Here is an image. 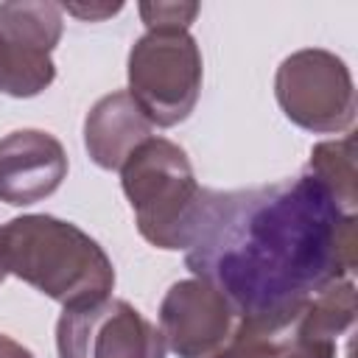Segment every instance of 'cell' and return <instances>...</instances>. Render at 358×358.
Wrapping results in <instances>:
<instances>
[{"mask_svg":"<svg viewBox=\"0 0 358 358\" xmlns=\"http://www.w3.org/2000/svg\"><path fill=\"white\" fill-rule=\"evenodd\" d=\"M185 266L241 324L282 333L319 291L355 271L358 224L308 171L246 190L201 187Z\"/></svg>","mask_w":358,"mask_h":358,"instance_id":"1","label":"cell"},{"mask_svg":"<svg viewBox=\"0 0 358 358\" xmlns=\"http://www.w3.org/2000/svg\"><path fill=\"white\" fill-rule=\"evenodd\" d=\"M6 271L64 308L92 305L115 288L109 255L70 221L56 215H20L0 227Z\"/></svg>","mask_w":358,"mask_h":358,"instance_id":"2","label":"cell"},{"mask_svg":"<svg viewBox=\"0 0 358 358\" xmlns=\"http://www.w3.org/2000/svg\"><path fill=\"white\" fill-rule=\"evenodd\" d=\"M123 193L134 210L140 235L157 249H185L201 199L187 154L165 140L148 137L120 168Z\"/></svg>","mask_w":358,"mask_h":358,"instance_id":"3","label":"cell"},{"mask_svg":"<svg viewBox=\"0 0 358 358\" xmlns=\"http://www.w3.org/2000/svg\"><path fill=\"white\" fill-rule=\"evenodd\" d=\"M151 126L182 123L201 92V50L187 31H145L129 50V90Z\"/></svg>","mask_w":358,"mask_h":358,"instance_id":"4","label":"cell"},{"mask_svg":"<svg viewBox=\"0 0 358 358\" xmlns=\"http://www.w3.org/2000/svg\"><path fill=\"white\" fill-rule=\"evenodd\" d=\"M274 95L285 117L308 131L330 134L355 120V90L347 64L322 48H305L282 59Z\"/></svg>","mask_w":358,"mask_h":358,"instance_id":"5","label":"cell"},{"mask_svg":"<svg viewBox=\"0 0 358 358\" xmlns=\"http://www.w3.org/2000/svg\"><path fill=\"white\" fill-rule=\"evenodd\" d=\"M59 358H165L168 347L154 322L126 299L64 308L56 322Z\"/></svg>","mask_w":358,"mask_h":358,"instance_id":"6","label":"cell"},{"mask_svg":"<svg viewBox=\"0 0 358 358\" xmlns=\"http://www.w3.org/2000/svg\"><path fill=\"white\" fill-rule=\"evenodd\" d=\"M241 316L204 280H179L159 305V333L179 358H213L238 333Z\"/></svg>","mask_w":358,"mask_h":358,"instance_id":"7","label":"cell"},{"mask_svg":"<svg viewBox=\"0 0 358 358\" xmlns=\"http://www.w3.org/2000/svg\"><path fill=\"white\" fill-rule=\"evenodd\" d=\"M67 176L64 145L42 129H17L0 140V201L25 207L48 199Z\"/></svg>","mask_w":358,"mask_h":358,"instance_id":"8","label":"cell"},{"mask_svg":"<svg viewBox=\"0 0 358 358\" xmlns=\"http://www.w3.org/2000/svg\"><path fill=\"white\" fill-rule=\"evenodd\" d=\"M148 137H151V123L126 90L103 95L87 112L84 145L98 168L120 171L129 154Z\"/></svg>","mask_w":358,"mask_h":358,"instance_id":"9","label":"cell"},{"mask_svg":"<svg viewBox=\"0 0 358 358\" xmlns=\"http://www.w3.org/2000/svg\"><path fill=\"white\" fill-rule=\"evenodd\" d=\"M305 171L324 185V190L333 196V201L347 215H355V207H358L355 134H347L341 140H327V143L313 145Z\"/></svg>","mask_w":358,"mask_h":358,"instance_id":"10","label":"cell"},{"mask_svg":"<svg viewBox=\"0 0 358 358\" xmlns=\"http://www.w3.org/2000/svg\"><path fill=\"white\" fill-rule=\"evenodd\" d=\"M352 322H355V285L347 277L319 291L308 302V308L296 316L291 330L305 338L336 341L352 327Z\"/></svg>","mask_w":358,"mask_h":358,"instance_id":"11","label":"cell"},{"mask_svg":"<svg viewBox=\"0 0 358 358\" xmlns=\"http://www.w3.org/2000/svg\"><path fill=\"white\" fill-rule=\"evenodd\" d=\"M0 34L22 48L50 53L62 39L59 3H0Z\"/></svg>","mask_w":358,"mask_h":358,"instance_id":"12","label":"cell"},{"mask_svg":"<svg viewBox=\"0 0 358 358\" xmlns=\"http://www.w3.org/2000/svg\"><path fill=\"white\" fill-rule=\"evenodd\" d=\"M56 78L50 53L8 42L0 34V92L11 98H34Z\"/></svg>","mask_w":358,"mask_h":358,"instance_id":"13","label":"cell"},{"mask_svg":"<svg viewBox=\"0 0 358 358\" xmlns=\"http://www.w3.org/2000/svg\"><path fill=\"white\" fill-rule=\"evenodd\" d=\"M282 355V333H263L241 324L224 350L213 358H280Z\"/></svg>","mask_w":358,"mask_h":358,"instance_id":"14","label":"cell"},{"mask_svg":"<svg viewBox=\"0 0 358 358\" xmlns=\"http://www.w3.org/2000/svg\"><path fill=\"white\" fill-rule=\"evenodd\" d=\"M199 3H140V17L148 31H187Z\"/></svg>","mask_w":358,"mask_h":358,"instance_id":"15","label":"cell"},{"mask_svg":"<svg viewBox=\"0 0 358 358\" xmlns=\"http://www.w3.org/2000/svg\"><path fill=\"white\" fill-rule=\"evenodd\" d=\"M280 358H336V341L305 338L288 327V330H282V355Z\"/></svg>","mask_w":358,"mask_h":358,"instance_id":"16","label":"cell"},{"mask_svg":"<svg viewBox=\"0 0 358 358\" xmlns=\"http://www.w3.org/2000/svg\"><path fill=\"white\" fill-rule=\"evenodd\" d=\"M62 11L76 14L81 20H103L115 11H120V3H115V6H62Z\"/></svg>","mask_w":358,"mask_h":358,"instance_id":"17","label":"cell"},{"mask_svg":"<svg viewBox=\"0 0 358 358\" xmlns=\"http://www.w3.org/2000/svg\"><path fill=\"white\" fill-rule=\"evenodd\" d=\"M0 358H34V352L28 347H22L20 341H14L11 336L0 333Z\"/></svg>","mask_w":358,"mask_h":358,"instance_id":"18","label":"cell"},{"mask_svg":"<svg viewBox=\"0 0 358 358\" xmlns=\"http://www.w3.org/2000/svg\"><path fill=\"white\" fill-rule=\"evenodd\" d=\"M6 274H8V271H6V263H3V252H0V282L6 280Z\"/></svg>","mask_w":358,"mask_h":358,"instance_id":"19","label":"cell"}]
</instances>
